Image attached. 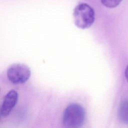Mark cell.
Returning <instances> with one entry per match:
<instances>
[{"mask_svg":"<svg viewBox=\"0 0 128 128\" xmlns=\"http://www.w3.org/2000/svg\"><path fill=\"white\" fill-rule=\"evenodd\" d=\"M18 98V92L14 90H10L5 95L0 107V116L1 117L6 118L10 114L16 105Z\"/></svg>","mask_w":128,"mask_h":128,"instance_id":"277c9868","label":"cell"},{"mask_svg":"<svg viewBox=\"0 0 128 128\" xmlns=\"http://www.w3.org/2000/svg\"><path fill=\"white\" fill-rule=\"evenodd\" d=\"M124 74H125L126 80L127 82H128V65L126 66V68L125 72H124Z\"/></svg>","mask_w":128,"mask_h":128,"instance_id":"52a82bcc","label":"cell"},{"mask_svg":"<svg viewBox=\"0 0 128 128\" xmlns=\"http://www.w3.org/2000/svg\"><path fill=\"white\" fill-rule=\"evenodd\" d=\"M118 116L122 122L128 124V98L121 102L118 111Z\"/></svg>","mask_w":128,"mask_h":128,"instance_id":"5b68a950","label":"cell"},{"mask_svg":"<svg viewBox=\"0 0 128 128\" xmlns=\"http://www.w3.org/2000/svg\"><path fill=\"white\" fill-rule=\"evenodd\" d=\"M84 107L77 103H72L64 111L62 118L63 126L67 128H78L84 124L86 120Z\"/></svg>","mask_w":128,"mask_h":128,"instance_id":"6da1fadb","label":"cell"},{"mask_svg":"<svg viewBox=\"0 0 128 128\" xmlns=\"http://www.w3.org/2000/svg\"><path fill=\"white\" fill-rule=\"evenodd\" d=\"M73 18L74 24L78 28L83 30L88 28L94 22V10L88 4H80L74 10Z\"/></svg>","mask_w":128,"mask_h":128,"instance_id":"7a4b0ae2","label":"cell"},{"mask_svg":"<svg viewBox=\"0 0 128 128\" xmlns=\"http://www.w3.org/2000/svg\"><path fill=\"white\" fill-rule=\"evenodd\" d=\"M31 71L24 64H15L11 65L7 70L8 80L14 84H22L30 78Z\"/></svg>","mask_w":128,"mask_h":128,"instance_id":"3957f363","label":"cell"},{"mask_svg":"<svg viewBox=\"0 0 128 128\" xmlns=\"http://www.w3.org/2000/svg\"><path fill=\"white\" fill-rule=\"evenodd\" d=\"M101 3L108 8L116 7L121 2L122 0H100Z\"/></svg>","mask_w":128,"mask_h":128,"instance_id":"8992f818","label":"cell"}]
</instances>
